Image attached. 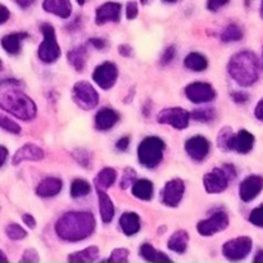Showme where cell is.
Segmentation results:
<instances>
[{
    "label": "cell",
    "mask_w": 263,
    "mask_h": 263,
    "mask_svg": "<svg viewBox=\"0 0 263 263\" xmlns=\"http://www.w3.org/2000/svg\"><path fill=\"white\" fill-rule=\"evenodd\" d=\"M97 228L92 213L85 211H69L58 218L55 233L64 241H81L91 236Z\"/></svg>",
    "instance_id": "6da1fadb"
},
{
    "label": "cell",
    "mask_w": 263,
    "mask_h": 263,
    "mask_svg": "<svg viewBox=\"0 0 263 263\" xmlns=\"http://www.w3.org/2000/svg\"><path fill=\"white\" fill-rule=\"evenodd\" d=\"M261 68L258 58L251 50H241L234 54L228 64L229 74L243 87H249L258 81Z\"/></svg>",
    "instance_id": "7a4b0ae2"
},
{
    "label": "cell",
    "mask_w": 263,
    "mask_h": 263,
    "mask_svg": "<svg viewBox=\"0 0 263 263\" xmlns=\"http://www.w3.org/2000/svg\"><path fill=\"white\" fill-rule=\"evenodd\" d=\"M0 107L3 110L10 113L18 120L31 121L36 117L37 108L35 102L25 92L9 87L0 95Z\"/></svg>",
    "instance_id": "3957f363"
},
{
    "label": "cell",
    "mask_w": 263,
    "mask_h": 263,
    "mask_svg": "<svg viewBox=\"0 0 263 263\" xmlns=\"http://www.w3.org/2000/svg\"><path fill=\"white\" fill-rule=\"evenodd\" d=\"M164 141L158 136H148L138 148V158L140 164L146 168H156L164 156Z\"/></svg>",
    "instance_id": "277c9868"
},
{
    "label": "cell",
    "mask_w": 263,
    "mask_h": 263,
    "mask_svg": "<svg viewBox=\"0 0 263 263\" xmlns=\"http://www.w3.org/2000/svg\"><path fill=\"white\" fill-rule=\"evenodd\" d=\"M40 31L44 36V40L39 45L37 57L43 63L51 64L58 61L61 57V46L57 41L55 30L50 23H43L40 25Z\"/></svg>",
    "instance_id": "5b68a950"
},
{
    "label": "cell",
    "mask_w": 263,
    "mask_h": 263,
    "mask_svg": "<svg viewBox=\"0 0 263 263\" xmlns=\"http://www.w3.org/2000/svg\"><path fill=\"white\" fill-rule=\"evenodd\" d=\"M72 99L81 109L91 110L99 103V94L91 84L86 81H79L72 87Z\"/></svg>",
    "instance_id": "8992f818"
},
{
    "label": "cell",
    "mask_w": 263,
    "mask_h": 263,
    "mask_svg": "<svg viewBox=\"0 0 263 263\" xmlns=\"http://www.w3.org/2000/svg\"><path fill=\"white\" fill-rule=\"evenodd\" d=\"M190 113L185 110L184 108L171 107L162 109L157 116V121L161 125H168L171 127L177 128V130H184L189 126L190 122Z\"/></svg>",
    "instance_id": "52a82bcc"
},
{
    "label": "cell",
    "mask_w": 263,
    "mask_h": 263,
    "mask_svg": "<svg viewBox=\"0 0 263 263\" xmlns=\"http://www.w3.org/2000/svg\"><path fill=\"white\" fill-rule=\"evenodd\" d=\"M253 241L249 236H239L223 244L222 254L231 261H240L251 253Z\"/></svg>",
    "instance_id": "ba28073f"
},
{
    "label": "cell",
    "mask_w": 263,
    "mask_h": 263,
    "mask_svg": "<svg viewBox=\"0 0 263 263\" xmlns=\"http://www.w3.org/2000/svg\"><path fill=\"white\" fill-rule=\"evenodd\" d=\"M231 177L223 166L221 168H213L203 176V186L208 194H221L229 187Z\"/></svg>",
    "instance_id": "9c48e42d"
},
{
    "label": "cell",
    "mask_w": 263,
    "mask_h": 263,
    "mask_svg": "<svg viewBox=\"0 0 263 263\" xmlns=\"http://www.w3.org/2000/svg\"><path fill=\"white\" fill-rule=\"evenodd\" d=\"M230 218L225 211H217L211 217L199 221L197 225L198 233L202 236H212L228 229Z\"/></svg>",
    "instance_id": "30bf717a"
},
{
    "label": "cell",
    "mask_w": 263,
    "mask_h": 263,
    "mask_svg": "<svg viewBox=\"0 0 263 263\" xmlns=\"http://www.w3.org/2000/svg\"><path fill=\"white\" fill-rule=\"evenodd\" d=\"M118 79V68L113 62H103L95 67L92 72V80L103 90L112 89Z\"/></svg>",
    "instance_id": "8fae6325"
},
{
    "label": "cell",
    "mask_w": 263,
    "mask_h": 263,
    "mask_svg": "<svg viewBox=\"0 0 263 263\" xmlns=\"http://www.w3.org/2000/svg\"><path fill=\"white\" fill-rule=\"evenodd\" d=\"M185 194V184L181 179H172L163 186L161 192L162 203L167 207L175 208L181 203Z\"/></svg>",
    "instance_id": "7c38bea8"
},
{
    "label": "cell",
    "mask_w": 263,
    "mask_h": 263,
    "mask_svg": "<svg viewBox=\"0 0 263 263\" xmlns=\"http://www.w3.org/2000/svg\"><path fill=\"white\" fill-rule=\"evenodd\" d=\"M185 95L193 103H208L216 98V90L208 82H192L185 87Z\"/></svg>",
    "instance_id": "4fadbf2b"
},
{
    "label": "cell",
    "mask_w": 263,
    "mask_h": 263,
    "mask_svg": "<svg viewBox=\"0 0 263 263\" xmlns=\"http://www.w3.org/2000/svg\"><path fill=\"white\" fill-rule=\"evenodd\" d=\"M263 190V177L259 175H251L241 181L239 186V195L243 202L248 203L256 199Z\"/></svg>",
    "instance_id": "5bb4252c"
},
{
    "label": "cell",
    "mask_w": 263,
    "mask_h": 263,
    "mask_svg": "<svg viewBox=\"0 0 263 263\" xmlns=\"http://www.w3.org/2000/svg\"><path fill=\"white\" fill-rule=\"evenodd\" d=\"M185 151L190 158L197 162H202L210 153L211 144L204 136H193V138L187 139V141L185 143Z\"/></svg>",
    "instance_id": "9a60e30c"
},
{
    "label": "cell",
    "mask_w": 263,
    "mask_h": 263,
    "mask_svg": "<svg viewBox=\"0 0 263 263\" xmlns=\"http://www.w3.org/2000/svg\"><path fill=\"white\" fill-rule=\"evenodd\" d=\"M122 5L116 2H107L97 8L95 12V23L99 26L105 25L108 22H120Z\"/></svg>",
    "instance_id": "2e32d148"
},
{
    "label": "cell",
    "mask_w": 263,
    "mask_h": 263,
    "mask_svg": "<svg viewBox=\"0 0 263 263\" xmlns=\"http://www.w3.org/2000/svg\"><path fill=\"white\" fill-rule=\"evenodd\" d=\"M44 157H45V153L40 146L35 144H26L15 152L12 158V163L13 166H18L23 161H41Z\"/></svg>",
    "instance_id": "e0dca14e"
},
{
    "label": "cell",
    "mask_w": 263,
    "mask_h": 263,
    "mask_svg": "<svg viewBox=\"0 0 263 263\" xmlns=\"http://www.w3.org/2000/svg\"><path fill=\"white\" fill-rule=\"evenodd\" d=\"M254 141H256V138L253 134L249 133L248 130H240L234 135L230 143V151L239 154H248L253 149Z\"/></svg>",
    "instance_id": "ac0fdd59"
},
{
    "label": "cell",
    "mask_w": 263,
    "mask_h": 263,
    "mask_svg": "<svg viewBox=\"0 0 263 263\" xmlns=\"http://www.w3.org/2000/svg\"><path fill=\"white\" fill-rule=\"evenodd\" d=\"M95 128L99 131H108L120 121V115L113 108H102L95 115Z\"/></svg>",
    "instance_id": "d6986e66"
},
{
    "label": "cell",
    "mask_w": 263,
    "mask_h": 263,
    "mask_svg": "<svg viewBox=\"0 0 263 263\" xmlns=\"http://www.w3.org/2000/svg\"><path fill=\"white\" fill-rule=\"evenodd\" d=\"M28 37L27 32H12L3 36L2 46L10 55H18L22 50V43Z\"/></svg>",
    "instance_id": "ffe728a7"
},
{
    "label": "cell",
    "mask_w": 263,
    "mask_h": 263,
    "mask_svg": "<svg viewBox=\"0 0 263 263\" xmlns=\"http://www.w3.org/2000/svg\"><path fill=\"white\" fill-rule=\"evenodd\" d=\"M63 182L58 177H46L36 187V194L41 198L55 197L61 193Z\"/></svg>",
    "instance_id": "44dd1931"
},
{
    "label": "cell",
    "mask_w": 263,
    "mask_h": 263,
    "mask_svg": "<svg viewBox=\"0 0 263 263\" xmlns=\"http://www.w3.org/2000/svg\"><path fill=\"white\" fill-rule=\"evenodd\" d=\"M43 8L59 18H69L72 14V4L69 0H44Z\"/></svg>",
    "instance_id": "7402d4cb"
},
{
    "label": "cell",
    "mask_w": 263,
    "mask_h": 263,
    "mask_svg": "<svg viewBox=\"0 0 263 263\" xmlns=\"http://www.w3.org/2000/svg\"><path fill=\"white\" fill-rule=\"evenodd\" d=\"M120 228L126 236H133L140 231L141 222L135 212H125L120 217Z\"/></svg>",
    "instance_id": "603a6c76"
},
{
    "label": "cell",
    "mask_w": 263,
    "mask_h": 263,
    "mask_svg": "<svg viewBox=\"0 0 263 263\" xmlns=\"http://www.w3.org/2000/svg\"><path fill=\"white\" fill-rule=\"evenodd\" d=\"M98 199H99V212L102 221L104 223H109L115 217V204L109 195L105 193V190L97 189Z\"/></svg>",
    "instance_id": "cb8c5ba5"
},
{
    "label": "cell",
    "mask_w": 263,
    "mask_h": 263,
    "mask_svg": "<svg viewBox=\"0 0 263 263\" xmlns=\"http://www.w3.org/2000/svg\"><path fill=\"white\" fill-rule=\"evenodd\" d=\"M189 233L185 230H179L170 236L167 241V247L170 251L175 252L177 254H184L189 246Z\"/></svg>",
    "instance_id": "d4e9b609"
},
{
    "label": "cell",
    "mask_w": 263,
    "mask_h": 263,
    "mask_svg": "<svg viewBox=\"0 0 263 263\" xmlns=\"http://www.w3.org/2000/svg\"><path fill=\"white\" fill-rule=\"evenodd\" d=\"M67 61L68 63L76 69L77 72H82L86 67L87 62V50L85 46L80 45L77 48L71 49V50L67 53Z\"/></svg>",
    "instance_id": "484cf974"
},
{
    "label": "cell",
    "mask_w": 263,
    "mask_h": 263,
    "mask_svg": "<svg viewBox=\"0 0 263 263\" xmlns=\"http://www.w3.org/2000/svg\"><path fill=\"white\" fill-rule=\"evenodd\" d=\"M116 179H117V172H116V170L110 168V167H105V168H102L98 172L97 177L94 180V185L97 189L107 190L115 184Z\"/></svg>",
    "instance_id": "4316f807"
},
{
    "label": "cell",
    "mask_w": 263,
    "mask_h": 263,
    "mask_svg": "<svg viewBox=\"0 0 263 263\" xmlns=\"http://www.w3.org/2000/svg\"><path fill=\"white\" fill-rule=\"evenodd\" d=\"M154 186L153 182L148 179L136 180L133 185V195L141 200H151L153 198Z\"/></svg>",
    "instance_id": "83f0119b"
},
{
    "label": "cell",
    "mask_w": 263,
    "mask_h": 263,
    "mask_svg": "<svg viewBox=\"0 0 263 263\" xmlns=\"http://www.w3.org/2000/svg\"><path fill=\"white\" fill-rule=\"evenodd\" d=\"M184 66L187 69L194 72H202L204 69H207L208 67V59L207 57H204L203 54L197 53V51H193V53L187 54L186 58L184 61Z\"/></svg>",
    "instance_id": "f1b7e54d"
},
{
    "label": "cell",
    "mask_w": 263,
    "mask_h": 263,
    "mask_svg": "<svg viewBox=\"0 0 263 263\" xmlns=\"http://www.w3.org/2000/svg\"><path fill=\"white\" fill-rule=\"evenodd\" d=\"M139 252H140V256L148 262H171V258L168 256H166L163 252L157 251L154 247H152L148 243L141 244Z\"/></svg>",
    "instance_id": "f546056e"
},
{
    "label": "cell",
    "mask_w": 263,
    "mask_h": 263,
    "mask_svg": "<svg viewBox=\"0 0 263 263\" xmlns=\"http://www.w3.org/2000/svg\"><path fill=\"white\" fill-rule=\"evenodd\" d=\"M99 248L98 247H87L82 251L74 252L68 256L69 262H95L99 258Z\"/></svg>",
    "instance_id": "4dcf8cb0"
},
{
    "label": "cell",
    "mask_w": 263,
    "mask_h": 263,
    "mask_svg": "<svg viewBox=\"0 0 263 263\" xmlns=\"http://www.w3.org/2000/svg\"><path fill=\"white\" fill-rule=\"evenodd\" d=\"M243 36L244 32L240 26L235 25V23H230L229 26H226L225 30L221 33V40L223 43H235V41H240Z\"/></svg>",
    "instance_id": "1f68e13d"
},
{
    "label": "cell",
    "mask_w": 263,
    "mask_h": 263,
    "mask_svg": "<svg viewBox=\"0 0 263 263\" xmlns=\"http://www.w3.org/2000/svg\"><path fill=\"white\" fill-rule=\"evenodd\" d=\"M90 192H91V185L86 180L76 179L72 181L71 189H69V195L72 198H74V199H77V198L86 197Z\"/></svg>",
    "instance_id": "d6a6232c"
},
{
    "label": "cell",
    "mask_w": 263,
    "mask_h": 263,
    "mask_svg": "<svg viewBox=\"0 0 263 263\" xmlns=\"http://www.w3.org/2000/svg\"><path fill=\"white\" fill-rule=\"evenodd\" d=\"M234 131L230 126H225L221 128L217 136V145L222 152H230V143L234 138Z\"/></svg>",
    "instance_id": "836d02e7"
},
{
    "label": "cell",
    "mask_w": 263,
    "mask_h": 263,
    "mask_svg": "<svg viewBox=\"0 0 263 263\" xmlns=\"http://www.w3.org/2000/svg\"><path fill=\"white\" fill-rule=\"evenodd\" d=\"M190 117L194 121H197V122H211L216 117V109L212 107L198 108V109H194L190 113Z\"/></svg>",
    "instance_id": "e575fe53"
},
{
    "label": "cell",
    "mask_w": 263,
    "mask_h": 263,
    "mask_svg": "<svg viewBox=\"0 0 263 263\" xmlns=\"http://www.w3.org/2000/svg\"><path fill=\"white\" fill-rule=\"evenodd\" d=\"M5 234L10 240H22L27 236V233L23 228H21L18 223H9L5 228Z\"/></svg>",
    "instance_id": "d590c367"
},
{
    "label": "cell",
    "mask_w": 263,
    "mask_h": 263,
    "mask_svg": "<svg viewBox=\"0 0 263 263\" xmlns=\"http://www.w3.org/2000/svg\"><path fill=\"white\" fill-rule=\"evenodd\" d=\"M136 181V171L131 167H126L125 171H123L122 179H121V184L120 187L121 189L126 190L128 189L130 186H133Z\"/></svg>",
    "instance_id": "8d00e7d4"
},
{
    "label": "cell",
    "mask_w": 263,
    "mask_h": 263,
    "mask_svg": "<svg viewBox=\"0 0 263 263\" xmlns=\"http://www.w3.org/2000/svg\"><path fill=\"white\" fill-rule=\"evenodd\" d=\"M0 126H2V128L4 131H7V133H10V134H14V135H18V134H21V131H22V128H21V126L18 125V123H15L14 121L5 117L4 115L0 116Z\"/></svg>",
    "instance_id": "74e56055"
},
{
    "label": "cell",
    "mask_w": 263,
    "mask_h": 263,
    "mask_svg": "<svg viewBox=\"0 0 263 263\" xmlns=\"http://www.w3.org/2000/svg\"><path fill=\"white\" fill-rule=\"evenodd\" d=\"M128 254H130V252H128V249L126 248H117L115 249V251H112V253H110V257L107 259V262H127L128 261Z\"/></svg>",
    "instance_id": "f35d334b"
},
{
    "label": "cell",
    "mask_w": 263,
    "mask_h": 263,
    "mask_svg": "<svg viewBox=\"0 0 263 263\" xmlns=\"http://www.w3.org/2000/svg\"><path fill=\"white\" fill-rule=\"evenodd\" d=\"M249 222L253 223L257 228L263 229V204L254 208L249 215Z\"/></svg>",
    "instance_id": "ab89813d"
},
{
    "label": "cell",
    "mask_w": 263,
    "mask_h": 263,
    "mask_svg": "<svg viewBox=\"0 0 263 263\" xmlns=\"http://www.w3.org/2000/svg\"><path fill=\"white\" fill-rule=\"evenodd\" d=\"M175 57H176V48H175L174 45L168 46V48L164 49V51L162 53L161 64L162 66H168V64L174 61Z\"/></svg>",
    "instance_id": "60d3db41"
},
{
    "label": "cell",
    "mask_w": 263,
    "mask_h": 263,
    "mask_svg": "<svg viewBox=\"0 0 263 263\" xmlns=\"http://www.w3.org/2000/svg\"><path fill=\"white\" fill-rule=\"evenodd\" d=\"M73 157H74V159L79 162V164H81V166H84V167L90 166L91 156H90L89 152L84 151V149H82V151H76V152H73Z\"/></svg>",
    "instance_id": "b9f144b4"
},
{
    "label": "cell",
    "mask_w": 263,
    "mask_h": 263,
    "mask_svg": "<svg viewBox=\"0 0 263 263\" xmlns=\"http://www.w3.org/2000/svg\"><path fill=\"white\" fill-rule=\"evenodd\" d=\"M139 14V8L138 3L136 2H128L126 4V18L127 20H135Z\"/></svg>",
    "instance_id": "7bdbcfd3"
},
{
    "label": "cell",
    "mask_w": 263,
    "mask_h": 263,
    "mask_svg": "<svg viewBox=\"0 0 263 263\" xmlns=\"http://www.w3.org/2000/svg\"><path fill=\"white\" fill-rule=\"evenodd\" d=\"M229 2L230 0H207V8L211 12H217L226 4H229Z\"/></svg>",
    "instance_id": "ee69618b"
},
{
    "label": "cell",
    "mask_w": 263,
    "mask_h": 263,
    "mask_svg": "<svg viewBox=\"0 0 263 263\" xmlns=\"http://www.w3.org/2000/svg\"><path fill=\"white\" fill-rule=\"evenodd\" d=\"M39 253L35 251V249H27V251H25V253H23L22 256V259L21 261L22 262H39Z\"/></svg>",
    "instance_id": "f6af8a7d"
},
{
    "label": "cell",
    "mask_w": 263,
    "mask_h": 263,
    "mask_svg": "<svg viewBox=\"0 0 263 263\" xmlns=\"http://www.w3.org/2000/svg\"><path fill=\"white\" fill-rule=\"evenodd\" d=\"M89 43L91 44L92 46H94L97 50H103V49L107 48V41L104 40V39H100V37H91L89 40Z\"/></svg>",
    "instance_id": "bcb514c9"
},
{
    "label": "cell",
    "mask_w": 263,
    "mask_h": 263,
    "mask_svg": "<svg viewBox=\"0 0 263 263\" xmlns=\"http://www.w3.org/2000/svg\"><path fill=\"white\" fill-rule=\"evenodd\" d=\"M118 53H120V55L123 57V58H130V57L133 55V48H131V45H128V44H121V45L118 46Z\"/></svg>",
    "instance_id": "7dc6e473"
},
{
    "label": "cell",
    "mask_w": 263,
    "mask_h": 263,
    "mask_svg": "<svg viewBox=\"0 0 263 263\" xmlns=\"http://www.w3.org/2000/svg\"><path fill=\"white\" fill-rule=\"evenodd\" d=\"M231 98H233V100L235 103H239V104H243V103H246L247 100H248V94H246V92L243 91H236V92H231Z\"/></svg>",
    "instance_id": "c3c4849f"
},
{
    "label": "cell",
    "mask_w": 263,
    "mask_h": 263,
    "mask_svg": "<svg viewBox=\"0 0 263 263\" xmlns=\"http://www.w3.org/2000/svg\"><path fill=\"white\" fill-rule=\"evenodd\" d=\"M128 145H130V138H128V136H123V138H121L120 140L116 143V148L121 152L127 151Z\"/></svg>",
    "instance_id": "681fc988"
},
{
    "label": "cell",
    "mask_w": 263,
    "mask_h": 263,
    "mask_svg": "<svg viewBox=\"0 0 263 263\" xmlns=\"http://www.w3.org/2000/svg\"><path fill=\"white\" fill-rule=\"evenodd\" d=\"M254 117L258 121H261V122H263V97L262 99L257 103L256 108H254Z\"/></svg>",
    "instance_id": "f907efd6"
},
{
    "label": "cell",
    "mask_w": 263,
    "mask_h": 263,
    "mask_svg": "<svg viewBox=\"0 0 263 263\" xmlns=\"http://www.w3.org/2000/svg\"><path fill=\"white\" fill-rule=\"evenodd\" d=\"M22 221H23V223H26V226H27V228H30V229L36 228V220L32 217V216L28 215V213L22 215Z\"/></svg>",
    "instance_id": "816d5d0a"
},
{
    "label": "cell",
    "mask_w": 263,
    "mask_h": 263,
    "mask_svg": "<svg viewBox=\"0 0 263 263\" xmlns=\"http://www.w3.org/2000/svg\"><path fill=\"white\" fill-rule=\"evenodd\" d=\"M0 10H2V17H0V23H2V25H4V23L7 22L8 20H9L10 13H9V10H8V8L5 7V5H2Z\"/></svg>",
    "instance_id": "f5cc1de1"
},
{
    "label": "cell",
    "mask_w": 263,
    "mask_h": 263,
    "mask_svg": "<svg viewBox=\"0 0 263 263\" xmlns=\"http://www.w3.org/2000/svg\"><path fill=\"white\" fill-rule=\"evenodd\" d=\"M13 2H14L18 7L22 8V9H27L28 7H31V5L36 2V0H13Z\"/></svg>",
    "instance_id": "db71d44e"
},
{
    "label": "cell",
    "mask_w": 263,
    "mask_h": 263,
    "mask_svg": "<svg viewBox=\"0 0 263 263\" xmlns=\"http://www.w3.org/2000/svg\"><path fill=\"white\" fill-rule=\"evenodd\" d=\"M0 153H2V163H0V166H4L5 162H7V157H8V151L5 146H2L0 148Z\"/></svg>",
    "instance_id": "11a10c76"
},
{
    "label": "cell",
    "mask_w": 263,
    "mask_h": 263,
    "mask_svg": "<svg viewBox=\"0 0 263 263\" xmlns=\"http://www.w3.org/2000/svg\"><path fill=\"white\" fill-rule=\"evenodd\" d=\"M254 262H263V251H258L253 258Z\"/></svg>",
    "instance_id": "9f6ffc18"
},
{
    "label": "cell",
    "mask_w": 263,
    "mask_h": 263,
    "mask_svg": "<svg viewBox=\"0 0 263 263\" xmlns=\"http://www.w3.org/2000/svg\"><path fill=\"white\" fill-rule=\"evenodd\" d=\"M153 2V0H140V3L143 5H148V4H151V3Z\"/></svg>",
    "instance_id": "6f0895ef"
},
{
    "label": "cell",
    "mask_w": 263,
    "mask_h": 263,
    "mask_svg": "<svg viewBox=\"0 0 263 263\" xmlns=\"http://www.w3.org/2000/svg\"><path fill=\"white\" fill-rule=\"evenodd\" d=\"M259 14H261V18L263 20V0L261 2V9H259Z\"/></svg>",
    "instance_id": "680465c9"
},
{
    "label": "cell",
    "mask_w": 263,
    "mask_h": 263,
    "mask_svg": "<svg viewBox=\"0 0 263 263\" xmlns=\"http://www.w3.org/2000/svg\"><path fill=\"white\" fill-rule=\"evenodd\" d=\"M77 3H79V5H84L86 3V0H77Z\"/></svg>",
    "instance_id": "91938a15"
},
{
    "label": "cell",
    "mask_w": 263,
    "mask_h": 263,
    "mask_svg": "<svg viewBox=\"0 0 263 263\" xmlns=\"http://www.w3.org/2000/svg\"><path fill=\"white\" fill-rule=\"evenodd\" d=\"M261 66H262V69H263V46H262V57H261Z\"/></svg>",
    "instance_id": "94428289"
},
{
    "label": "cell",
    "mask_w": 263,
    "mask_h": 263,
    "mask_svg": "<svg viewBox=\"0 0 263 263\" xmlns=\"http://www.w3.org/2000/svg\"><path fill=\"white\" fill-rule=\"evenodd\" d=\"M164 3H175V2H177V0H163Z\"/></svg>",
    "instance_id": "6125c7cd"
}]
</instances>
